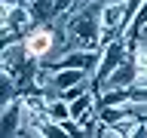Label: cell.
Here are the masks:
<instances>
[{
    "instance_id": "4",
    "label": "cell",
    "mask_w": 147,
    "mask_h": 138,
    "mask_svg": "<svg viewBox=\"0 0 147 138\" xmlns=\"http://www.w3.org/2000/svg\"><path fill=\"white\" fill-rule=\"evenodd\" d=\"M22 3H28V0H0V6H22Z\"/></svg>"
},
{
    "instance_id": "1",
    "label": "cell",
    "mask_w": 147,
    "mask_h": 138,
    "mask_svg": "<svg viewBox=\"0 0 147 138\" xmlns=\"http://www.w3.org/2000/svg\"><path fill=\"white\" fill-rule=\"evenodd\" d=\"M22 110H25V98H22V95H18L6 110H0V135L3 138L18 135V129H22Z\"/></svg>"
},
{
    "instance_id": "3",
    "label": "cell",
    "mask_w": 147,
    "mask_h": 138,
    "mask_svg": "<svg viewBox=\"0 0 147 138\" xmlns=\"http://www.w3.org/2000/svg\"><path fill=\"white\" fill-rule=\"evenodd\" d=\"M28 6H31V16H34L37 25L55 18V0H28Z\"/></svg>"
},
{
    "instance_id": "2",
    "label": "cell",
    "mask_w": 147,
    "mask_h": 138,
    "mask_svg": "<svg viewBox=\"0 0 147 138\" xmlns=\"http://www.w3.org/2000/svg\"><path fill=\"white\" fill-rule=\"evenodd\" d=\"M129 46H132V62H135V68H138L135 86H147V31H141Z\"/></svg>"
}]
</instances>
